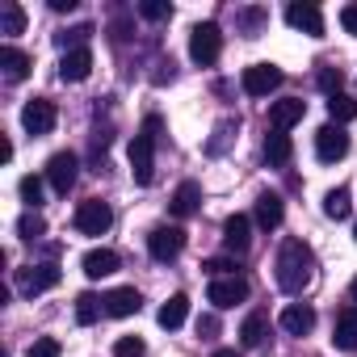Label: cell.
Masks as SVG:
<instances>
[{"label": "cell", "mask_w": 357, "mask_h": 357, "mask_svg": "<svg viewBox=\"0 0 357 357\" xmlns=\"http://www.w3.org/2000/svg\"><path fill=\"white\" fill-rule=\"evenodd\" d=\"M315 278V257L303 240H286L282 252H278V286L286 294H303Z\"/></svg>", "instance_id": "cell-1"}, {"label": "cell", "mask_w": 357, "mask_h": 357, "mask_svg": "<svg viewBox=\"0 0 357 357\" xmlns=\"http://www.w3.org/2000/svg\"><path fill=\"white\" fill-rule=\"evenodd\" d=\"M155 139H160V118H143V130L130 139V176L135 185H151L155 181Z\"/></svg>", "instance_id": "cell-2"}, {"label": "cell", "mask_w": 357, "mask_h": 357, "mask_svg": "<svg viewBox=\"0 0 357 357\" xmlns=\"http://www.w3.org/2000/svg\"><path fill=\"white\" fill-rule=\"evenodd\" d=\"M219 55H223V30L215 22L194 26L190 30V59L202 63V68H211V63H219Z\"/></svg>", "instance_id": "cell-3"}, {"label": "cell", "mask_w": 357, "mask_h": 357, "mask_svg": "<svg viewBox=\"0 0 357 357\" xmlns=\"http://www.w3.org/2000/svg\"><path fill=\"white\" fill-rule=\"evenodd\" d=\"M109 227H114V211L101 198H89L76 206V231L80 236H105Z\"/></svg>", "instance_id": "cell-4"}, {"label": "cell", "mask_w": 357, "mask_h": 357, "mask_svg": "<svg viewBox=\"0 0 357 357\" xmlns=\"http://www.w3.org/2000/svg\"><path fill=\"white\" fill-rule=\"evenodd\" d=\"M59 265H26V269H17V290L26 294V298H34V294H47V290H55L59 286Z\"/></svg>", "instance_id": "cell-5"}, {"label": "cell", "mask_w": 357, "mask_h": 357, "mask_svg": "<svg viewBox=\"0 0 357 357\" xmlns=\"http://www.w3.org/2000/svg\"><path fill=\"white\" fill-rule=\"evenodd\" d=\"M55 122H59V114H55V105H51L47 97H30V101L22 105V126H26L34 139H38V135H51Z\"/></svg>", "instance_id": "cell-6"}, {"label": "cell", "mask_w": 357, "mask_h": 357, "mask_svg": "<svg viewBox=\"0 0 357 357\" xmlns=\"http://www.w3.org/2000/svg\"><path fill=\"white\" fill-rule=\"evenodd\" d=\"M240 84H244L248 97H269V93L282 84V68H273V63H252V68H244Z\"/></svg>", "instance_id": "cell-7"}, {"label": "cell", "mask_w": 357, "mask_h": 357, "mask_svg": "<svg viewBox=\"0 0 357 357\" xmlns=\"http://www.w3.org/2000/svg\"><path fill=\"white\" fill-rule=\"evenodd\" d=\"M76 168H80V160H76L72 151H55V155L47 160V181H51L55 194H68V190L76 185Z\"/></svg>", "instance_id": "cell-8"}, {"label": "cell", "mask_w": 357, "mask_h": 357, "mask_svg": "<svg viewBox=\"0 0 357 357\" xmlns=\"http://www.w3.org/2000/svg\"><path fill=\"white\" fill-rule=\"evenodd\" d=\"M181 248H185V231L181 227H155L147 236V252L155 261H176V257H181Z\"/></svg>", "instance_id": "cell-9"}, {"label": "cell", "mask_w": 357, "mask_h": 357, "mask_svg": "<svg viewBox=\"0 0 357 357\" xmlns=\"http://www.w3.org/2000/svg\"><path fill=\"white\" fill-rule=\"evenodd\" d=\"M344 151H349V135H344V126L328 122V126H319V130H315V155H319L324 164L344 160Z\"/></svg>", "instance_id": "cell-10"}, {"label": "cell", "mask_w": 357, "mask_h": 357, "mask_svg": "<svg viewBox=\"0 0 357 357\" xmlns=\"http://www.w3.org/2000/svg\"><path fill=\"white\" fill-rule=\"evenodd\" d=\"M206 298H211L219 311H227V307H236V303L248 298V282H244L240 273H231V278H215L211 290H206Z\"/></svg>", "instance_id": "cell-11"}, {"label": "cell", "mask_w": 357, "mask_h": 357, "mask_svg": "<svg viewBox=\"0 0 357 357\" xmlns=\"http://www.w3.org/2000/svg\"><path fill=\"white\" fill-rule=\"evenodd\" d=\"M248 244H252V219H248V215H231V219L223 223V248L236 252V257H244Z\"/></svg>", "instance_id": "cell-12"}, {"label": "cell", "mask_w": 357, "mask_h": 357, "mask_svg": "<svg viewBox=\"0 0 357 357\" xmlns=\"http://www.w3.org/2000/svg\"><path fill=\"white\" fill-rule=\"evenodd\" d=\"M286 22L294 30L311 34V38H324V13H319V5H290L286 9Z\"/></svg>", "instance_id": "cell-13"}, {"label": "cell", "mask_w": 357, "mask_h": 357, "mask_svg": "<svg viewBox=\"0 0 357 357\" xmlns=\"http://www.w3.org/2000/svg\"><path fill=\"white\" fill-rule=\"evenodd\" d=\"M80 265H84V278H89V282H101V278L118 273V265H122V261H118V252H114V248H93V252H84V261H80Z\"/></svg>", "instance_id": "cell-14"}, {"label": "cell", "mask_w": 357, "mask_h": 357, "mask_svg": "<svg viewBox=\"0 0 357 357\" xmlns=\"http://www.w3.org/2000/svg\"><path fill=\"white\" fill-rule=\"evenodd\" d=\"M139 307H143V298H139V290H135V286H118V290H109V294H105V315H114V319L139 315Z\"/></svg>", "instance_id": "cell-15"}, {"label": "cell", "mask_w": 357, "mask_h": 357, "mask_svg": "<svg viewBox=\"0 0 357 357\" xmlns=\"http://www.w3.org/2000/svg\"><path fill=\"white\" fill-rule=\"evenodd\" d=\"M89 72H93V51H89V47H84V51H68V55L59 59V80H68V84L89 80Z\"/></svg>", "instance_id": "cell-16"}, {"label": "cell", "mask_w": 357, "mask_h": 357, "mask_svg": "<svg viewBox=\"0 0 357 357\" xmlns=\"http://www.w3.org/2000/svg\"><path fill=\"white\" fill-rule=\"evenodd\" d=\"M303 114H307V101H298V97H286V101H273L269 105L273 130H290L294 122H303Z\"/></svg>", "instance_id": "cell-17"}, {"label": "cell", "mask_w": 357, "mask_h": 357, "mask_svg": "<svg viewBox=\"0 0 357 357\" xmlns=\"http://www.w3.org/2000/svg\"><path fill=\"white\" fill-rule=\"evenodd\" d=\"M278 324H282L290 336H307V332L315 328V311H311L307 303H290V307L278 315Z\"/></svg>", "instance_id": "cell-18"}, {"label": "cell", "mask_w": 357, "mask_h": 357, "mask_svg": "<svg viewBox=\"0 0 357 357\" xmlns=\"http://www.w3.org/2000/svg\"><path fill=\"white\" fill-rule=\"evenodd\" d=\"M198 206H202L198 181H181V185H176V194H172V215L176 219H190V215H198Z\"/></svg>", "instance_id": "cell-19"}, {"label": "cell", "mask_w": 357, "mask_h": 357, "mask_svg": "<svg viewBox=\"0 0 357 357\" xmlns=\"http://www.w3.org/2000/svg\"><path fill=\"white\" fill-rule=\"evenodd\" d=\"M282 219H286L282 198H278V194H261V198H257V223H261L265 231H278V227H282Z\"/></svg>", "instance_id": "cell-20"}, {"label": "cell", "mask_w": 357, "mask_h": 357, "mask_svg": "<svg viewBox=\"0 0 357 357\" xmlns=\"http://www.w3.org/2000/svg\"><path fill=\"white\" fill-rule=\"evenodd\" d=\"M265 336H269V315H265V311H252V315L240 324V344H244V349H257V344H265Z\"/></svg>", "instance_id": "cell-21"}, {"label": "cell", "mask_w": 357, "mask_h": 357, "mask_svg": "<svg viewBox=\"0 0 357 357\" xmlns=\"http://www.w3.org/2000/svg\"><path fill=\"white\" fill-rule=\"evenodd\" d=\"M332 344H336V349H344V353H353V349H357V307L340 311L336 332H332Z\"/></svg>", "instance_id": "cell-22"}, {"label": "cell", "mask_w": 357, "mask_h": 357, "mask_svg": "<svg viewBox=\"0 0 357 357\" xmlns=\"http://www.w3.org/2000/svg\"><path fill=\"white\" fill-rule=\"evenodd\" d=\"M0 68H5L9 80H26L30 68H34V59L26 51H17V47H0Z\"/></svg>", "instance_id": "cell-23"}, {"label": "cell", "mask_w": 357, "mask_h": 357, "mask_svg": "<svg viewBox=\"0 0 357 357\" xmlns=\"http://www.w3.org/2000/svg\"><path fill=\"white\" fill-rule=\"evenodd\" d=\"M155 319H160V328H168V332H172V328H181V324L190 319V298H185V294H172V298L160 307Z\"/></svg>", "instance_id": "cell-24"}, {"label": "cell", "mask_w": 357, "mask_h": 357, "mask_svg": "<svg viewBox=\"0 0 357 357\" xmlns=\"http://www.w3.org/2000/svg\"><path fill=\"white\" fill-rule=\"evenodd\" d=\"M290 155H294V143H290V135H286V130H273V135L265 139V160L282 168V164H290Z\"/></svg>", "instance_id": "cell-25"}, {"label": "cell", "mask_w": 357, "mask_h": 357, "mask_svg": "<svg viewBox=\"0 0 357 357\" xmlns=\"http://www.w3.org/2000/svg\"><path fill=\"white\" fill-rule=\"evenodd\" d=\"M324 215H328L332 223H344V219L353 215V198H349L344 185H340V190H328V198H324Z\"/></svg>", "instance_id": "cell-26"}, {"label": "cell", "mask_w": 357, "mask_h": 357, "mask_svg": "<svg viewBox=\"0 0 357 357\" xmlns=\"http://www.w3.org/2000/svg\"><path fill=\"white\" fill-rule=\"evenodd\" d=\"M101 311H105V298H97V294H89V290L76 298V324H84V328H89V324H97V315H101Z\"/></svg>", "instance_id": "cell-27"}, {"label": "cell", "mask_w": 357, "mask_h": 357, "mask_svg": "<svg viewBox=\"0 0 357 357\" xmlns=\"http://www.w3.org/2000/svg\"><path fill=\"white\" fill-rule=\"evenodd\" d=\"M328 118H332L336 126H344V122H353V118H357V101H353V97H344V93H336V97H328Z\"/></svg>", "instance_id": "cell-28"}, {"label": "cell", "mask_w": 357, "mask_h": 357, "mask_svg": "<svg viewBox=\"0 0 357 357\" xmlns=\"http://www.w3.org/2000/svg\"><path fill=\"white\" fill-rule=\"evenodd\" d=\"M93 34H97L93 26H72V30H63V34H55V38H59V47H63V55H68V51H84V43H89Z\"/></svg>", "instance_id": "cell-29"}, {"label": "cell", "mask_w": 357, "mask_h": 357, "mask_svg": "<svg viewBox=\"0 0 357 357\" xmlns=\"http://www.w3.org/2000/svg\"><path fill=\"white\" fill-rule=\"evenodd\" d=\"M0 30H5V34H22L26 30V9L9 0V5L0 9Z\"/></svg>", "instance_id": "cell-30"}, {"label": "cell", "mask_w": 357, "mask_h": 357, "mask_svg": "<svg viewBox=\"0 0 357 357\" xmlns=\"http://www.w3.org/2000/svg\"><path fill=\"white\" fill-rule=\"evenodd\" d=\"M265 22H269L265 9H244V13H240V30H244V38H257V34L265 30Z\"/></svg>", "instance_id": "cell-31"}, {"label": "cell", "mask_w": 357, "mask_h": 357, "mask_svg": "<svg viewBox=\"0 0 357 357\" xmlns=\"http://www.w3.org/2000/svg\"><path fill=\"white\" fill-rule=\"evenodd\" d=\"M43 231H47V223H43L38 211H26V215L17 219V236H22V240H38Z\"/></svg>", "instance_id": "cell-32"}, {"label": "cell", "mask_w": 357, "mask_h": 357, "mask_svg": "<svg viewBox=\"0 0 357 357\" xmlns=\"http://www.w3.org/2000/svg\"><path fill=\"white\" fill-rule=\"evenodd\" d=\"M231 130H236V122H231V118H227V122H219V126H215V139L206 143V155H223V151H227V143H231Z\"/></svg>", "instance_id": "cell-33"}, {"label": "cell", "mask_w": 357, "mask_h": 357, "mask_svg": "<svg viewBox=\"0 0 357 357\" xmlns=\"http://www.w3.org/2000/svg\"><path fill=\"white\" fill-rule=\"evenodd\" d=\"M22 202L30 206V211H38V202H43V176H22Z\"/></svg>", "instance_id": "cell-34"}, {"label": "cell", "mask_w": 357, "mask_h": 357, "mask_svg": "<svg viewBox=\"0 0 357 357\" xmlns=\"http://www.w3.org/2000/svg\"><path fill=\"white\" fill-rule=\"evenodd\" d=\"M139 13L147 22H164V17H172V5H164V0H139Z\"/></svg>", "instance_id": "cell-35"}, {"label": "cell", "mask_w": 357, "mask_h": 357, "mask_svg": "<svg viewBox=\"0 0 357 357\" xmlns=\"http://www.w3.org/2000/svg\"><path fill=\"white\" fill-rule=\"evenodd\" d=\"M114 357H143V340L139 336H118L114 340Z\"/></svg>", "instance_id": "cell-36"}, {"label": "cell", "mask_w": 357, "mask_h": 357, "mask_svg": "<svg viewBox=\"0 0 357 357\" xmlns=\"http://www.w3.org/2000/svg\"><path fill=\"white\" fill-rule=\"evenodd\" d=\"M26 357H59V340H55V336H38V340L26 349Z\"/></svg>", "instance_id": "cell-37"}, {"label": "cell", "mask_w": 357, "mask_h": 357, "mask_svg": "<svg viewBox=\"0 0 357 357\" xmlns=\"http://www.w3.org/2000/svg\"><path fill=\"white\" fill-rule=\"evenodd\" d=\"M340 84H344L340 68H324V72H319V89H324L328 97H336V93H340Z\"/></svg>", "instance_id": "cell-38"}, {"label": "cell", "mask_w": 357, "mask_h": 357, "mask_svg": "<svg viewBox=\"0 0 357 357\" xmlns=\"http://www.w3.org/2000/svg\"><path fill=\"white\" fill-rule=\"evenodd\" d=\"M202 269L211 273V282H215V278H231V273H236V265H231V261H223V257H215V261H206Z\"/></svg>", "instance_id": "cell-39"}, {"label": "cell", "mask_w": 357, "mask_h": 357, "mask_svg": "<svg viewBox=\"0 0 357 357\" xmlns=\"http://www.w3.org/2000/svg\"><path fill=\"white\" fill-rule=\"evenodd\" d=\"M340 26H344V34H357V5L340 9Z\"/></svg>", "instance_id": "cell-40"}, {"label": "cell", "mask_w": 357, "mask_h": 357, "mask_svg": "<svg viewBox=\"0 0 357 357\" xmlns=\"http://www.w3.org/2000/svg\"><path fill=\"white\" fill-rule=\"evenodd\" d=\"M215 332H219V319H215V315H202V319H198V336H206V340H211Z\"/></svg>", "instance_id": "cell-41"}, {"label": "cell", "mask_w": 357, "mask_h": 357, "mask_svg": "<svg viewBox=\"0 0 357 357\" xmlns=\"http://www.w3.org/2000/svg\"><path fill=\"white\" fill-rule=\"evenodd\" d=\"M51 9L55 13H68V9H76V0H51Z\"/></svg>", "instance_id": "cell-42"}, {"label": "cell", "mask_w": 357, "mask_h": 357, "mask_svg": "<svg viewBox=\"0 0 357 357\" xmlns=\"http://www.w3.org/2000/svg\"><path fill=\"white\" fill-rule=\"evenodd\" d=\"M215 357H240L236 349H215Z\"/></svg>", "instance_id": "cell-43"}, {"label": "cell", "mask_w": 357, "mask_h": 357, "mask_svg": "<svg viewBox=\"0 0 357 357\" xmlns=\"http://www.w3.org/2000/svg\"><path fill=\"white\" fill-rule=\"evenodd\" d=\"M349 294H353V303H357V278H353V286H349Z\"/></svg>", "instance_id": "cell-44"}, {"label": "cell", "mask_w": 357, "mask_h": 357, "mask_svg": "<svg viewBox=\"0 0 357 357\" xmlns=\"http://www.w3.org/2000/svg\"><path fill=\"white\" fill-rule=\"evenodd\" d=\"M353 240H357V223H353Z\"/></svg>", "instance_id": "cell-45"}]
</instances>
